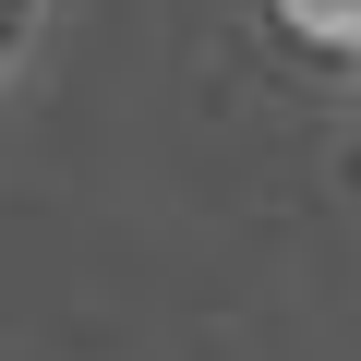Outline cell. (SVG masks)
Listing matches in <instances>:
<instances>
[{
  "label": "cell",
  "mask_w": 361,
  "mask_h": 361,
  "mask_svg": "<svg viewBox=\"0 0 361 361\" xmlns=\"http://www.w3.org/2000/svg\"><path fill=\"white\" fill-rule=\"evenodd\" d=\"M49 37H61V0H0V109L49 73Z\"/></svg>",
  "instance_id": "cell-1"
},
{
  "label": "cell",
  "mask_w": 361,
  "mask_h": 361,
  "mask_svg": "<svg viewBox=\"0 0 361 361\" xmlns=\"http://www.w3.org/2000/svg\"><path fill=\"white\" fill-rule=\"evenodd\" d=\"M277 37L313 49V61H361V0H265Z\"/></svg>",
  "instance_id": "cell-2"
}]
</instances>
